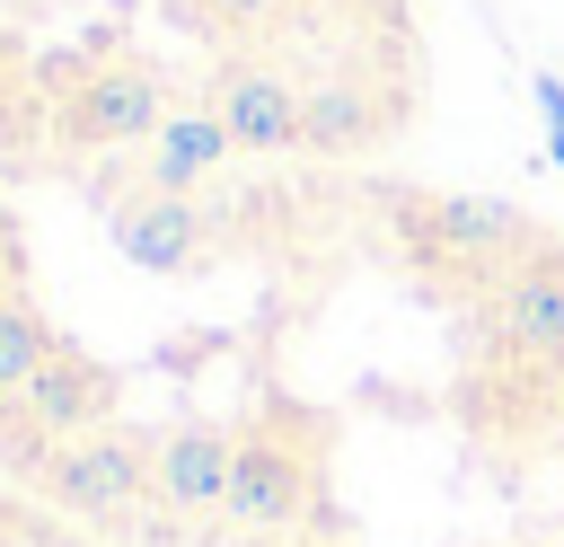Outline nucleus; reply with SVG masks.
Wrapping results in <instances>:
<instances>
[{"instance_id":"f03ea898","label":"nucleus","mask_w":564,"mask_h":547,"mask_svg":"<svg viewBox=\"0 0 564 547\" xmlns=\"http://www.w3.org/2000/svg\"><path fill=\"white\" fill-rule=\"evenodd\" d=\"M0 547H115V538H97L62 503H44V494H26V485L0 476Z\"/></svg>"},{"instance_id":"f257e3e1","label":"nucleus","mask_w":564,"mask_h":547,"mask_svg":"<svg viewBox=\"0 0 564 547\" xmlns=\"http://www.w3.org/2000/svg\"><path fill=\"white\" fill-rule=\"evenodd\" d=\"M212 256L247 300L141 344L0 274V476L115 547H564V238L476 185H397L405 335L352 309V176L238 168Z\"/></svg>"}]
</instances>
